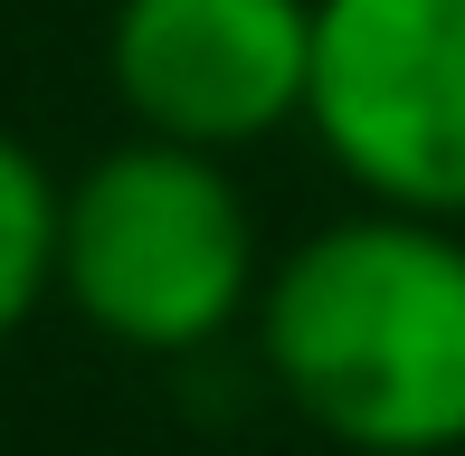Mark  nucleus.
Returning <instances> with one entry per match:
<instances>
[{"instance_id":"20e7f679","label":"nucleus","mask_w":465,"mask_h":456,"mask_svg":"<svg viewBox=\"0 0 465 456\" xmlns=\"http://www.w3.org/2000/svg\"><path fill=\"white\" fill-rule=\"evenodd\" d=\"M104 76L134 134L228 162L304 124L313 0H114Z\"/></svg>"},{"instance_id":"f03ea898","label":"nucleus","mask_w":465,"mask_h":456,"mask_svg":"<svg viewBox=\"0 0 465 456\" xmlns=\"http://www.w3.org/2000/svg\"><path fill=\"white\" fill-rule=\"evenodd\" d=\"M257 210L219 153L124 134L57 181V295L114 352L190 362L257 314Z\"/></svg>"},{"instance_id":"39448f33","label":"nucleus","mask_w":465,"mask_h":456,"mask_svg":"<svg viewBox=\"0 0 465 456\" xmlns=\"http://www.w3.org/2000/svg\"><path fill=\"white\" fill-rule=\"evenodd\" d=\"M57 295V172L19 134H0V342L29 333Z\"/></svg>"},{"instance_id":"f257e3e1","label":"nucleus","mask_w":465,"mask_h":456,"mask_svg":"<svg viewBox=\"0 0 465 456\" xmlns=\"http://www.w3.org/2000/svg\"><path fill=\"white\" fill-rule=\"evenodd\" d=\"M257 362L304 428L351 456L465 447V238L456 219L351 210L257 285Z\"/></svg>"},{"instance_id":"7ed1b4c3","label":"nucleus","mask_w":465,"mask_h":456,"mask_svg":"<svg viewBox=\"0 0 465 456\" xmlns=\"http://www.w3.org/2000/svg\"><path fill=\"white\" fill-rule=\"evenodd\" d=\"M304 124L371 210L465 219V0H313Z\"/></svg>"}]
</instances>
